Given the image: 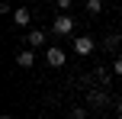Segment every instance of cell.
I'll use <instances>...</instances> for the list:
<instances>
[{"label": "cell", "instance_id": "cell-1", "mask_svg": "<svg viewBox=\"0 0 122 119\" xmlns=\"http://www.w3.org/2000/svg\"><path fill=\"white\" fill-rule=\"evenodd\" d=\"M93 52H97V42H93L90 36H77L74 39V55L87 58V55H93Z\"/></svg>", "mask_w": 122, "mask_h": 119}, {"label": "cell", "instance_id": "cell-2", "mask_svg": "<svg viewBox=\"0 0 122 119\" xmlns=\"http://www.w3.org/2000/svg\"><path fill=\"white\" fill-rule=\"evenodd\" d=\"M71 29H74V16L71 13H61L55 23H51V32L55 36H71Z\"/></svg>", "mask_w": 122, "mask_h": 119}, {"label": "cell", "instance_id": "cell-3", "mask_svg": "<svg viewBox=\"0 0 122 119\" xmlns=\"http://www.w3.org/2000/svg\"><path fill=\"white\" fill-rule=\"evenodd\" d=\"M45 61H48L51 68H61V64L67 61V52L61 48V45H48V48H45Z\"/></svg>", "mask_w": 122, "mask_h": 119}, {"label": "cell", "instance_id": "cell-4", "mask_svg": "<svg viewBox=\"0 0 122 119\" xmlns=\"http://www.w3.org/2000/svg\"><path fill=\"white\" fill-rule=\"evenodd\" d=\"M87 103H90V106H97V109H103L106 103H109V93H106V90H97V87H93L90 93H87Z\"/></svg>", "mask_w": 122, "mask_h": 119}, {"label": "cell", "instance_id": "cell-5", "mask_svg": "<svg viewBox=\"0 0 122 119\" xmlns=\"http://www.w3.org/2000/svg\"><path fill=\"white\" fill-rule=\"evenodd\" d=\"M13 23H16V26H29V23H32L29 6H16V10H13Z\"/></svg>", "mask_w": 122, "mask_h": 119}, {"label": "cell", "instance_id": "cell-6", "mask_svg": "<svg viewBox=\"0 0 122 119\" xmlns=\"http://www.w3.org/2000/svg\"><path fill=\"white\" fill-rule=\"evenodd\" d=\"M16 64L19 68H32L36 64V52H16Z\"/></svg>", "mask_w": 122, "mask_h": 119}, {"label": "cell", "instance_id": "cell-7", "mask_svg": "<svg viewBox=\"0 0 122 119\" xmlns=\"http://www.w3.org/2000/svg\"><path fill=\"white\" fill-rule=\"evenodd\" d=\"M26 42H29L32 48H42V45H45V32H42V29H32V32H29V39H26Z\"/></svg>", "mask_w": 122, "mask_h": 119}, {"label": "cell", "instance_id": "cell-8", "mask_svg": "<svg viewBox=\"0 0 122 119\" xmlns=\"http://www.w3.org/2000/svg\"><path fill=\"white\" fill-rule=\"evenodd\" d=\"M109 74H112L109 68H97V71H93V77H97V84H109V81H112Z\"/></svg>", "mask_w": 122, "mask_h": 119}, {"label": "cell", "instance_id": "cell-9", "mask_svg": "<svg viewBox=\"0 0 122 119\" xmlns=\"http://www.w3.org/2000/svg\"><path fill=\"white\" fill-rule=\"evenodd\" d=\"M103 10V0H87V13H100Z\"/></svg>", "mask_w": 122, "mask_h": 119}, {"label": "cell", "instance_id": "cell-10", "mask_svg": "<svg viewBox=\"0 0 122 119\" xmlns=\"http://www.w3.org/2000/svg\"><path fill=\"white\" fill-rule=\"evenodd\" d=\"M71 119H87V109L84 106H74L71 109Z\"/></svg>", "mask_w": 122, "mask_h": 119}, {"label": "cell", "instance_id": "cell-11", "mask_svg": "<svg viewBox=\"0 0 122 119\" xmlns=\"http://www.w3.org/2000/svg\"><path fill=\"white\" fill-rule=\"evenodd\" d=\"M71 3H74V0H55V6H58L61 13H67V10H71Z\"/></svg>", "mask_w": 122, "mask_h": 119}, {"label": "cell", "instance_id": "cell-12", "mask_svg": "<svg viewBox=\"0 0 122 119\" xmlns=\"http://www.w3.org/2000/svg\"><path fill=\"white\" fill-rule=\"evenodd\" d=\"M112 74H116V77H122V55L112 61Z\"/></svg>", "mask_w": 122, "mask_h": 119}, {"label": "cell", "instance_id": "cell-13", "mask_svg": "<svg viewBox=\"0 0 122 119\" xmlns=\"http://www.w3.org/2000/svg\"><path fill=\"white\" fill-rule=\"evenodd\" d=\"M116 116H119V119H122V100H119V103H116Z\"/></svg>", "mask_w": 122, "mask_h": 119}, {"label": "cell", "instance_id": "cell-14", "mask_svg": "<svg viewBox=\"0 0 122 119\" xmlns=\"http://www.w3.org/2000/svg\"><path fill=\"white\" fill-rule=\"evenodd\" d=\"M0 119H10V116H6V113H3V116H0Z\"/></svg>", "mask_w": 122, "mask_h": 119}]
</instances>
